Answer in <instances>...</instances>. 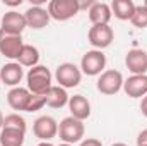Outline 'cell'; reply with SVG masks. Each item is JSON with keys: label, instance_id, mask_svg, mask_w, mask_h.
I'll return each instance as SVG.
<instances>
[{"label": "cell", "instance_id": "obj_1", "mask_svg": "<svg viewBox=\"0 0 147 146\" xmlns=\"http://www.w3.org/2000/svg\"><path fill=\"white\" fill-rule=\"evenodd\" d=\"M26 88L33 93V95H46L48 89L53 86L51 84V72L46 65H39L31 67L26 74Z\"/></svg>", "mask_w": 147, "mask_h": 146}, {"label": "cell", "instance_id": "obj_2", "mask_svg": "<svg viewBox=\"0 0 147 146\" xmlns=\"http://www.w3.org/2000/svg\"><path fill=\"white\" fill-rule=\"evenodd\" d=\"M84 132H86L84 122L74 119L72 115L62 119L60 124H58V136H60V139H62L63 143H67V145L80 143L82 138H84Z\"/></svg>", "mask_w": 147, "mask_h": 146}, {"label": "cell", "instance_id": "obj_3", "mask_svg": "<svg viewBox=\"0 0 147 146\" xmlns=\"http://www.w3.org/2000/svg\"><path fill=\"white\" fill-rule=\"evenodd\" d=\"M46 10L51 19L63 23V21L75 17L80 7H79V0H50Z\"/></svg>", "mask_w": 147, "mask_h": 146}, {"label": "cell", "instance_id": "obj_4", "mask_svg": "<svg viewBox=\"0 0 147 146\" xmlns=\"http://www.w3.org/2000/svg\"><path fill=\"white\" fill-rule=\"evenodd\" d=\"M55 79H57L58 86H62L63 89L75 88L82 81V71H80V67H77L72 62H63V64H60L57 67Z\"/></svg>", "mask_w": 147, "mask_h": 146}, {"label": "cell", "instance_id": "obj_5", "mask_svg": "<svg viewBox=\"0 0 147 146\" xmlns=\"http://www.w3.org/2000/svg\"><path fill=\"white\" fill-rule=\"evenodd\" d=\"M106 67V55L103 50H89L80 59V71L86 76H101Z\"/></svg>", "mask_w": 147, "mask_h": 146}, {"label": "cell", "instance_id": "obj_6", "mask_svg": "<svg viewBox=\"0 0 147 146\" xmlns=\"http://www.w3.org/2000/svg\"><path fill=\"white\" fill-rule=\"evenodd\" d=\"M123 76L120 71H115V69H108L98 77V83H96V88L99 93L111 96V95H116L121 88H123Z\"/></svg>", "mask_w": 147, "mask_h": 146}, {"label": "cell", "instance_id": "obj_7", "mask_svg": "<svg viewBox=\"0 0 147 146\" xmlns=\"http://www.w3.org/2000/svg\"><path fill=\"white\" fill-rule=\"evenodd\" d=\"M113 28L110 24H96V26H91L89 33H87V40L89 43L94 46V50H105L108 48L111 43H113Z\"/></svg>", "mask_w": 147, "mask_h": 146}, {"label": "cell", "instance_id": "obj_8", "mask_svg": "<svg viewBox=\"0 0 147 146\" xmlns=\"http://www.w3.org/2000/svg\"><path fill=\"white\" fill-rule=\"evenodd\" d=\"M33 132L38 139L50 141L58 134V122L51 115H41L33 122Z\"/></svg>", "mask_w": 147, "mask_h": 146}, {"label": "cell", "instance_id": "obj_9", "mask_svg": "<svg viewBox=\"0 0 147 146\" xmlns=\"http://www.w3.org/2000/svg\"><path fill=\"white\" fill-rule=\"evenodd\" d=\"M24 46V41L21 35H10L0 29V53L10 60H17L21 50Z\"/></svg>", "mask_w": 147, "mask_h": 146}, {"label": "cell", "instance_id": "obj_10", "mask_svg": "<svg viewBox=\"0 0 147 146\" xmlns=\"http://www.w3.org/2000/svg\"><path fill=\"white\" fill-rule=\"evenodd\" d=\"M28 28L24 14H19L17 10H9L2 16L0 21V29L10 35H22V31Z\"/></svg>", "mask_w": 147, "mask_h": 146}, {"label": "cell", "instance_id": "obj_11", "mask_svg": "<svg viewBox=\"0 0 147 146\" xmlns=\"http://www.w3.org/2000/svg\"><path fill=\"white\" fill-rule=\"evenodd\" d=\"M125 65L132 72V76L137 74H147V52L142 48H132L125 55Z\"/></svg>", "mask_w": 147, "mask_h": 146}, {"label": "cell", "instance_id": "obj_12", "mask_svg": "<svg viewBox=\"0 0 147 146\" xmlns=\"http://www.w3.org/2000/svg\"><path fill=\"white\" fill-rule=\"evenodd\" d=\"M31 91L28 88H21V86H16L12 88L9 93H7V103L12 110H17V112H28L29 107V102H31Z\"/></svg>", "mask_w": 147, "mask_h": 146}, {"label": "cell", "instance_id": "obj_13", "mask_svg": "<svg viewBox=\"0 0 147 146\" xmlns=\"http://www.w3.org/2000/svg\"><path fill=\"white\" fill-rule=\"evenodd\" d=\"M123 91L130 98H144L147 95V74H137L125 79Z\"/></svg>", "mask_w": 147, "mask_h": 146}, {"label": "cell", "instance_id": "obj_14", "mask_svg": "<svg viewBox=\"0 0 147 146\" xmlns=\"http://www.w3.org/2000/svg\"><path fill=\"white\" fill-rule=\"evenodd\" d=\"M24 17H26L28 28H33V29H43V28H46L48 23H50V19H51L46 9L36 7V5H31L24 12Z\"/></svg>", "mask_w": 147, "mask_h": 146}, {"label": "cell", "instance_id": "obj_15", "mask_svg": "<svg viewBox=\"0 0 147 146\" xmlns=\"http://www.w3.org/2000/svg\"><path fill=\"white\" fill-rule=\"evenodd\" d=\"M69 110L70 115L77 120H86L91 117V103L84 95H74L69 98Z\"/></svg>", "mask_w": 147, "mask_h": 146}, {"label": "cell", "instance_id": "obj_16", "mask_svg": "<svg viewBox=\"0 0 147 146\" xmlns=\"http://www.w3.org/2000/svg\"><path fill=\"white\" fill-rule=\"evenodd\" d=\"M24 77V71H22V65H19L17 62H9L5 64L2 69H0V81L5 84V86H19V83L22 81Z\"/></svg>", "mask_w": 147, "mask_h": 146}, {"label": "cell", "instance_id": "obj_17", "mask_svg": "<svg viewBox=\"0 0 147 146\" xmlns=\"http://www.w3.org/2000/svg\"><path fill=\"white\" fill-rule=\"evenodd\" d=\"M87 14H89V21L92 23V26H96V24H110L111 17H113L111 7L106 2H92Z\"/></svg>", "mask_w": 147, "mask_h": 146}, {"label": "cell", "instance_id": "obj_18", "mask_svg": "<svg viewBox=\"0 0 147 146\" xmlns=\"http://www.w3.org/2000/svg\"><path fill=\"white\" fill-rule=\"evenodd\" d=\"M69 93L62 86H51L46 93V105L51 108H62L69 105Z\"/></svg>", "mask_w": 147, "mask_h": 146}, {"label": "cell", "instance_id": "obj_19", "mask_svg": "<svg viewBox=\"0 0 147 146\" xmlns=\"http://www.w3.org/2000/svg\"><path fill=\"white\" fill-rule=\"evenodd\" d=\"M110 7L111 14L120 21H130L135 10V3L132 0H113Z\"/></svg>", "mask_w": 147, "mask_h": 146}, {"label": "cell", "instance_id": "obj_20", "mask_svg": "<svg viewBox=\"0 0 147 146\" xmlns=\"http://www.w3.org/2000/svg\"><path fill=\"white\" fill-rule=\"evenodd\" d=\"M26 139V132L21 129L2 127L0 131V146H22Z\"/></svg>", "mask_w": 147, "mask_h": 146}, {"label": "cell", "instance_id": "obj_21", "mask_svg": "<svg viewBox=\"0 0 147 146\" xmlns=\"http://www.w3.org/2000/svg\"><path fill=\"white\" fill-rule=\"evenodd\" d=\"M38 62H39V50L33 45H26L22 46L19 57H17V64L22 65V67H36Z\"/></svg>", "mask_w": 147, "mask_h": 146}, {"label": "cell", "instance_id": "obj_22", "mask_svg": "<svg viewBox=\"0 0 147 146\" xmlns=\"http://www.w3.org/2000/svg\"><path fill=\"white\" fill-rule=\"evenodd\" d=\"M130 23L135 28H139V29L147 28V9L144 7V3L142 5H135V10H134V16L130 19Z\"/></svg>", "mask_w": 147, "mask_h": 146}, {"label": "cell", "instance_id": "obj_23", "mask_svg": "<svg viewBox=\"0 0 147 146\" xmlns=\"http://www.w3.org/2000/svg\"><path fill=\"white\" fill-rule=\"evenodd\" d=\"M3 127L21 129V131H24V132H26V129H28L24 117L19 115V113H9V115H5V117H3Z\"/></svg>", "mask_w": 147, "mask_h": 146}, {"label": "cell", "instance_id": "obj_24", "mask_svg": "<svg viewBox=\"0 0 147 146\" xmlns=\"http://www.w3.org/2000/svg\"><path fill=\"white\" fill-rule=\"evenodd\" d=\"M45 105H46V95H33L31 102H29V107H28V112H38V110L43 108Z\"/></svg>", "mask_w": 147, "mask_h": 146}, {"label": "cell", "instance_id": "obj_25", "mask_svg": "<svg viewBox=\"0 0 147 146\" xmlns=\"http://www.w3.org/2000/svg\"><path fill=\"white\" fill-rule=\"evenodd\" d=\"M79 146H103V143L96 138H87V139H82Z\"/></svg>", "mask_w": 147, "mask_h": 146}, {"label": "cell", "instance_id": "obj_26", "mask_svg": "<svg viewBox=\"0 0 147 146\" xmlns=\"http://www.w3.org/2000/svg\"><path fill=\"white\" fill-rule=\"evenodd\" d=\"M137 146H147V129L139 132V136H137Z\"/></svg>", "mask_w": 147, "mask_h": 146}, {"label": "cell", "instance_id": "obj_27", "mask_svg": "<svg viewBox=\"0 0 147 146\" xmlns=\"http://www.w3.org/2000/svg\"><path fill=\"white\" fill-rule=\"evenodd\" d=\"M140 112H142V115L147 119V95L142 98V102H140Z\"/></svg>", "mask_w": 147, "mask_h": 146}, {"label": "cell", "instance_id": "obj_28", "mask_svg": "<svg viewBox=\"0 0 147 146\" xmlns=\"http://www.w3.org/2000/svg\"><path fill=\"white\" fill-rule=\"evenodd\" d=\"M38 146H53V145H51L50 141H41V143H39Z\"/></svg>", "mask_w": 147, "mask_h": 146}, {"label": "cell", "instance_id": "obj_29", "mask_svg": "<svg viewBox=\"0 0 147 146\" xmlns=\"http://www.w3.org/2000/svg\"><path fill=\"white\" fill-rule=\"evenodd\" d=\"M2 127H3V115H2V112H0V131H2Z\"/></svg>", "mask_w": 147, "mask_h": 146}, {"label": "cell", "instance_id": "obj_30", "mask_svg": "<svg viewBox=\"0 0 147 146\" xmlns=\"http://www.w3.org/2000/svg\"><path fill=\"white\" fill-rule=\"evenodd\" d=\"M111 146H127V145H125V143H113Z\"/></svg>", "mask_w": 147, "mask_h": 146}, {"label": "cell", "instance_id": "obj_31", "mask_svg": "<svg viewBox=\"0 0 147 146\" xmlns=\"http://www.w3.org/2000/svg\"><path fill=\"white\" fill-rule=\"evenodd\" d=\"M58 146H74V145H67V143H62V145H58Z\"/></svg>", "mask_w": 147, "mask_h": 146}, {"label": "cell", "instance_id": "obj_32", "mask_svg": "<svg viewBox=\"0 0 147 146\" xmlns=\"http://www.w3.org/2000/svg\"><path fill=\"white\" fill-rule=\"evenodd\" d=\"M144 7H146V9H147V0H146V2H144Z\"/></svg>", "mask_w": 147, "mask_h": 146}]
</instances>
